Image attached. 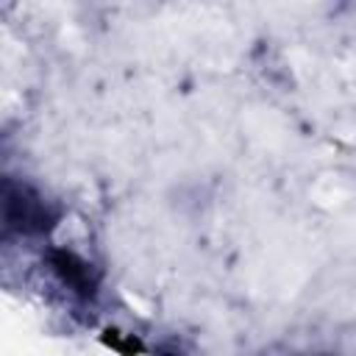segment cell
I'll use <instances>...</instances> for the list:
<instances>
[{
  "instance_id": "1",
  "label": "cell",
  "mask_w": 356,
  "mask_h": 356,
  "mask_svg": "<svg viewBox=\"0 0 356 356\" xmlns=\"http://www.w3.org/2000/svg\"><path fill=\"white\" fill-rule=\"evenodd\" d=\"M3 217L6 225L19 234H42L53 225V209L28 186L6 184L3 189Z\"/></svg>"
},
{
  "instance_id": "2",
  "label": "cell",
  "mask_w": 356,
  "mask_h": 356,
  "mask_svg": "<svg viewBox=\"0 0 356 356\" xmlns=\"http://www.w3.org/2000/svg\"><path fill=\"white\" fill-rule=\"evenodd\" d=\"M50 267H53V270L61 275V281L70 284L75 292H81V295H86V298L95 295L97 278H95L92 267H89L86 261H81L75 253H70V250H53V253H50Z\"/></svg>"
}]
</instances>
